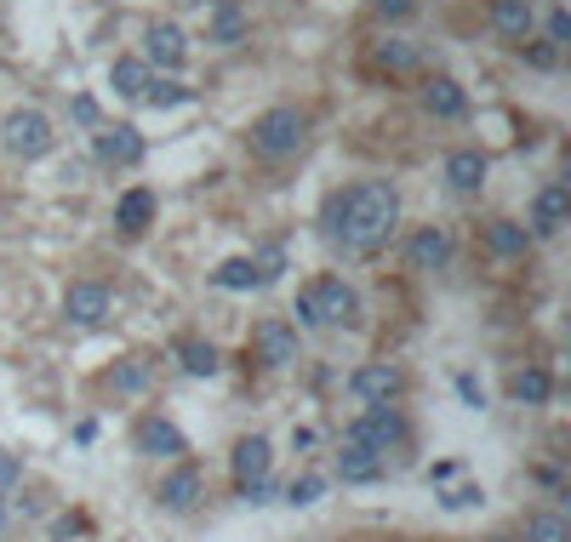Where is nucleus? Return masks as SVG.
Instances as JSON below:
<instances>
[{
  "label": "nucleus",
  "mask_w": 571,
  "mask_h": 542,
  "mask_svg": "<svg viewBox=\"0 0 571 542\" xmlns=\"http://www.w3.org/2000/svg\"><path fill=\"white\" fill-rule=\"evenodd\" d=\"M201 491H206V474H201V468H189V462H178V468L160 480L155 503H160L166 514H189L194 503H201Z\"/></svg>",
  "instance_id": "9d476101"
},
{
  "label": "nucleus",
  "mask_w": 571,
  "mask_h": 542,
  "mask_svg": "<svg viewBox=\"0 0 571 542\" xmlns=\"http://www.w3.org/2000/svg\"><path fill=\"white\" fill-rule=\"evenodd\" d=\"M406 434H412V429H406V417L394 411V406H366L343 439H355V446H371V451L389 457L394 446H406Z\"/></svg>",
  "instance_id": "39448f33"
},
{
  "label": "nucleus",
  "mask_w": 571,
  "mask_h": 542,
  "mask_svg": "<svg viewBox=\"0 0 571 542\" xmlns=\"http://www.w3.org/2000/svg\"><path fill=\"white\" fill-rule=\"evenodd\" d=\"M189 97H194V92H189L183 81H171V75L160 81V75H155V81L143 86V97H138V104H148V109H178V104H189Z\"/></svg>",
  "instance_id": "bb28decb"
},
{
  "label": "nucleus",
  "mask_w": 571,
  "mask_h": 542,
  "mask_svg": "<svg viewBox=\"0 0 571 542\" xmlns=\"http://www.w3.org/2000/svg\"><path fill=\"white\" fill-rule=\"evenodd\" d=\"M0 526H7V508H0Z\"/></svg>",
  "instance_id": "79ce46f5"
},
{
  "label": "nucleus",
  "mask_w": 571,
  "mask_h": 542,
  "mask_svg": "<svg viewBox=\"0 0 571 542\" xmlns=\"http://www.w3.org/2000/svg\"><path fill=\"white\" fill-rule=\"evenodd\" d=\"M480 503H486V491H480V485H445V491H440V508H452V514L480 508Z\"/></svg>",
  "instance_id": "473e14b6"
},
{
  "label": "nucleus",
  "mask_w": 571,
  "mask_h": 542,
  "mask_svg": "<svg viewBox=\"0 0 571 542\" xmlns=\"http://www.w3.org/2000/svg\"><path fill=\"white\" fill-rule=\"evenodd\" d=\"M543 40L560 46V52L571 46V12H566V7H555V12H549V23H543Z\"/></svg>",
  "instance_id": "72a5a7b5"
},
{
  "label": "nucleus",
  "mask_w": 571,
  "mask_h": 542,
  "mask_svg": "<svg viewBox=\"0 0 571 542\" xmlns=\"http://www.w3.org/2000/svg\"><path fill=\"white\" fill-rule=\"evenodd\" d=\"M246 35V12L235 7V0H217V7H212V40L217 46H235Z\"/></svg>",
  "instance_id": "a878e982"
},
{
  "label": "nucleus",
  "mask_w": 571,
  "mask_h": 542,
  "mask_svg": "<svg viewBox=\"0 0 571 542\" xmlns=\"http://www.w3.org/2000/svg\"><path fill=\"white\" fill-rule=\"evenodd\" d=\"M115 224H120V234H143L148 224H155V189H127V194H120Z\"/></svg>",
  "instance_id": "412c9836"
},
{
  "label": "nucleus",
  "mask_w": 571,
  "mask_h": 542,
  "mask_svg": "<svg viewBox=\"0 0 571 542\" xmlns=\"http://www.w3.org/2000/svg\"><path fill=\"white\" fill-rule=\"evenodd\" d=\"M229 468H235V485L269 480V468H275V446H269L263 434H246L240 446H235V457H229Z\"/></svg>",
  "instance_id": "f3484780"
},
{
  "label": "nucleus",
  "mask_w": 571,
  "mask_h": 542,
  "mask_svg": "<svg viewBox=\"0 0 571 542\" xmlns=\"http://www.w3.org/2000/svg\"><path fill=\"white\" fill-rule=\"evenodd\" d=\"M491 29H498V40L509 46H526L532 29H537V12H532V0H491Z\"/></svg>",
  "instance_id": "ddd939ff"
},
{
  "label": "nucleus",
  "mask_w": 571,
  "mask_h": 542,
  "mask_svg": "<svg viewBox=\"0 0 571 542\" xmlns=\"http://www.w3.org/2000/svg\"><path fill=\"white\" fill-rule=\"evenodd\" d=\"M452 474H457L452 462H435V468H429V485H445V480H452Z\"/></svg>",
  "instance_id": "a19ab883"
},
{
  "label": "nucleus",
  "mask_w": 571,
  "mask_h": 542,
  "mask_svg": "<svg viewBox=\"0 0 571 542\" xmlns=\"http://www.w3.org/2000/svg\"><path fill=\"white\" fill-rule=\"evenodd\" d=\"M252 349H258L263 365H292L297 360V326L292 320H263L252 332Z\"/></svg>",
  "instance_id": "2eb2a0df"
},
{
  "label": "nucleus",
  "mask_w": 571,
  "mask_h": 542,
  "mask_svg": "<svg viewBox=\"0 0 571 542\" xmlns=\"http://www.w3.org/2000/svg\"><path fill=\"white\" fill-rule=\"evenodd\" d=\"M92 155L104 166H138L143 160V132L127 127V120H115V127H97L92 132Z\"/></svg>",
  "instance_id": "6e6552de"
},
{
  "label": "nucleus",
  "mask_w": 571,
  "mask_h": 542,
  "mask_svg": "<svg viewBox=\"0 0 571 542\" xmlns=\"http://www.w3.org/2000/svg\"><path fill=\"white\" fill-rule=\"evenodd\" d=\"M383 474H389V457H383V451L343 439V451H337V480H343V485H371V480H383Z\"/></svg>",
  "instance_id": "f8f14e48"
},
{
  "label": "nucleus",
  "mask_w": 571,
  "mask_h": 542,
  "mask_svg": "<svg viewBox=\"0 0 571 542\" xmlns=\"http://www.w3.org/2000/svg\"><path fill=\"white\" fill-rule=\"evenodd\" d=\"M486 178H491V160L480 149H452L445 155V183H452L457 194H480Z\"/></svg>",
  "instance_id": "dca6fc26"
},
{
  "label": "nucleus",
  "mask_w": 571,
  "mask_h": 542,
  "mask_svg": "<svg viewBox=\"0 0 571 542\" xmlns=\"http://www.w3.org/2000/svg\"><path fill=\"white\" fill-rule=\"evenodd\" d=\"M178 365H183L189 377H217L223 354L212 349V342H201V337H183V342H178Z\"/></svg>",
  "instance_id": "b1692460"
},
{
  "label": "nucleus",
  "mask_w": 571,
  "mask_h": 542,
  "mask_svg": "<svg viewBox=\"0 0 571 542\" xmlns=\"http://www.w3.org/2000/svg\"><path fill=\"white\" fill-rule=\"evenodd\" d=\"M424 109H429L435 120H463V115H468V92H463L452 75H435V81L424 86Z\"/></svg>",
  "instance_id": "6ab92c4d"
},
{
  "label": "nucleus",
  "mask_w": 571,
  "mask_h": 542,
  "mask_svg": "<svg viewBox=\"0 0 571 542\" xmlns=\"http://www.w3.org/2000/svg\"><path fill=\"white\" fill-rule=\"evenodd\" d=\"M304 137H309V120L297 115V109H286V104L263 109V115L252 120V149H258V155H269V160L297 155V149H304Z\"/></svg>",
  "instance_id": "20e7f679"
},
{
  "label": "nucleus",
  "mask_w": 571,
  "mask_h": 542,
  "mask_svg": "<svg viewBox=\"0 0 571 542\" xmlns=\"http://www.w3.org/2000/svg\"><path fill=\"white\" fill-rule=\"evenodd\" d=\"M566 224H571V189H566V183L537 189V201H532V229H526V234H560Z\"/></svg>",
  "instance_id": "4468645a"
},
{
  "label": "nucleus",
  "mask_w": 571,
  "mask_h": 542,
  "mask_svg": "<svg viewBox=\"0 0 571 542\" xmlns=\"http://www.w3.org/2000/svg\"><path fill=\"white\" fill-rule=\"evenodd\" d=\"M526 542H571V520L560 508H537L526 520Z\"/></svg>",
  "instance_id": "393cba45"
},
{
  "label": "nucleus",
  "mask_w": 571,
  "mask_h": 542,
  "mask_svg": "<svg viewBox=\"0 0 571 542\" xmlns=\"http://www.w3.org/2000/svg\"><path fill=\"white\" fill-rule=\"evenodd\" d=\"M394 224H401V194L389 183H349L326 206V234L349 252H378Z\"/></svg>",
  "instance_id": "f257e3e1"
},
{
  "label": "nucleus",
  "mask_w": 571,
  "mask_h": 542,
  "mask_svg": "<svg viewBox=\"0 0 571 542\" xmlns=\"http://www.w3.org/2000/svg\"><path fill=\"white\" fill-rule=\"evenodd\" d=\"M240 503H252V508L275 503V480H246V485H240Z\"/></svg>",
  "instance_id": "c9c22d12"
},
{
  "label": "nucleus",
  "mask_w": 571,
  "mask_h": 542,
  "mask_svg": "<svg viewBox=\"0 0 571 542\" xmlns=\"http://www.w3.org/2000/svg\"><path fill=\"white\" fill-rule=\"evenodd\" d=\"M143 383H148V360H138V354L120 360L115 372H109V388H115V394H138Z\"/></svg>",
  "instance_id": "c756f323"
},
{
  "label": "nucleus",
  "mask_w": 571,
  "mask_h": 542,
  "mask_svg": "<svg viewBox=\"0 0 571 542\" xmlns=\"http://www.w3.org/2000/svg\"><path fill=\"white\" fill-rule=\"evenodd\" d=\"M406 263L412 268H429V275H435V268H445V263H452V234H445V229H417L412 240H406Z\"/></svg>",
  "instance_id": "a211bd4d"
},
{
  "label": "nucleus",
  "mask_w": 571,
  "mask_h": 542,
  "mask_svg": "<svg viewBox=\"0 0 571 542\" xmlns=\"http://www.w3.org/2000/svg\"><path fill=\"white\" fill-rule=\"evenodd\" d=\"M69 115L81 120V127H92V132H97V104H92V97H69Z\"/></svg>",
  "instance_id": "ea45409f"
},
{
  "label": "nucleus",
  "mask_w": 571,
  "mask_h": 542,
  "mask_svg": "<svg viewBox=\"0 0 571 542\" xmlns=\"http://www.w3.org/2000/svg\"><path fill=\"white\" fill-rule=\"evenodd\" d=\"M212 280H217L223 291H252V286H258V268H252V257H223Z\"/></svg>",
  "instance_id": "cd10ccee"
},
{
  "label": "nucleus",
  "mask_w": 571,
  "mask_h": 542,
  "mask_svg": "<svg viewBox=\"0 0 571 542\" xmlns=\"http://www.w3.org/2000/svg\"><path fill=\"white\" fill-rule=\"evenodd\" d=\"M23 480V462H17V451H0V497Z\"/></svg>",
  "instance_id": "58836bf2"
},
{
  "label": "nucleus",
  "mask_w": 571,
  "mask_h": 542,
  "mask_svg": "<svg viewBox=\"0 0 571 542\" xmlns=\"http://www.w3.org/2000/svg\"><path fill=\"white\" fill-rule=\"evenodd\" d=\"M371 58H378V69H394V75L417 63V52H412L406 40H383V46H378V52H371Z\"/></svg>",
  "instance_id": "2f4dec72"
},
{
  "label": "nucleus",
  "mask_w": 571,
  "mask_h": 542,
  "mask_svg": "<svg viewBox=\"0 0 571 542\" xmlns=\"http://www.w3.org/2000/svg\"><path fill=\"white\" fill-rule=\"evenodd\" d=\"M401 388H406V372L389 360H366L349 372V394L360 406H389V400H401Z\"/></svg>",
  "instance_id": "423d86ee"
},
{
  "label": "nucleus",
  "mask_w": 571,
  "mask_h": 542,
  "mask_svg": "<svg viewBox=\"0 0 571 542\" xmlns=\"http://www.w3.org/2000/svg\"><path fill=\"white\" fill-rule=\"evenodd\" d=\"M201 7H217V0H201Z\"/></svg>",
  "instance_id": "37998d69"
},
{
  "label": "nucleus",
  "mask_w": 571,
  "mask_h": 542,
  "mask_svg": "<svg viewBox=\"0 0 571 542\" xmlns=\"http://www.w3.org/2000/svg\"><path fill=\"white\" fill-rule=\"evenodd\" d=\"M132 446H138L143 457H183L189 439H183L178 423H166V417H143V423L132 429Z\"/></svg>",
  "instance_id": "9b49d317"
},
{
  "label": "nucleus",
  "mask_w": 571,
  "mask_h": 542,
  "mask_svg": "<svg viewBox=\"0 0 571 542\" xmlns=\"http://www.w3.org/2000/svg\"><path fill=\"white\" fill-rule=\"evenodd\" d=\"M104 314H109V286L104 280H69V291H63L69 326H104Z\"/></svg>",
  "instance_id": "0eeeda50"
},
{
  "label": "nucleus",
  "mask_w": 571,
  "mask_h": 542,
  "mask_svg": "<svg viewBox=\"0 0 571 542\" xmlns=\"http://www.w3.org/2000/svg\"><path fill=\"white\" fill-rule=\"evenodd\" d=\"M486 245L498 257H526L532 234H526V224H509V217H498V224H486Z\"/></svg>",
  "instance_id": "5701e85b"
},
{
  "label": "nucleus",
  "mask_w": 571,
  "mask_h": 542,
  "mask_svg": "<svg viewBox=\"0 0 571 542\" xmlns=\"http://www.w3.org/2000/svg\"><path fill=\"white\" fill-rule=\"evenodd\" d=\"M252 268H258V286H275L286 275V245H263V252L252 257Z\"/></svg>",
  "instance_id": "7c9ffc66"
},
{
  "label": "nucleus",
  "mask_w": 571,
  "mask_h": 542,
  "mask_svg": "<svg viewBox=\"0 0 571 542\" xmlns=\"http://www.w3.org/2000/svg\"><path fill=\"white\" fill-rule=\"evenodd\" d=\"M148 81H155V69H148L143 58H115V63H109V86H115L120 97H132V104L143 97Z\"/></svg>",
  "instance_id": "4be33fe9"
},
{
  "label": "nucleus",
  "mask_w": 571,
  "mask_h": 542,
  "mask_svg": "<svg viewBox=\"0 0 571 542\" xmlns=\"http://www.w3.org/2000/svg\"><path fill=\"white\" fill-rule=\"evenodd\" d=\"M509 400L514 406H549L555 400V377L543 372V365H520V372H509Z\"/></svg>",
  "instance_id": "aec40b11"
},
{
  "label": "nucleus",
  "mask_w": 571,
  "mask_h": 542,
  "mask_svg": "<svg viewBox=\"0 0 571 542\" xmlns=\"http://www.w3.org/2000/svg\"><path fill=\"white\" fill-rule=\"evenodd\" d=\"M320 497H326V474H297V480L286 485L281 503H292V508H314Z\"/></svg>",
  "instance_id": "c85d7f7f"
},
{
  "label": "nucleus",
  "mask_w": 571,
  "mask_h": 542,
  "mask_svg": "<svg viewBox=\"0 0 571 542\" xmlns=\"http://www.w3.org/2000/svg\"><path fill=\"white\" fill-rule=\"evenodd\" d=\"M520 52H526L532 69H560V46H549V40H526Z\"/></svg>",
  "instance_id": "f704fd0d"
},
{
  "label": "nucleus",
  "mask_w": 571,
  "mask_h": 542,
  "mask_svg": "<svg viewBox=\"0 0 571 542\" xmlns=\"http://www.w3.org/2000/svg\"><path fill=\"white\" fill-rule=\"evenodd\" d=\"M148 69H166V75H178V69L189 63V35L178 29V23H148Z\"/></svg>",
  "instance_id": "1a4fd4ad"
},
{
  "label": "nucleus",
  "mask_w": 571,
  "mask_h": 542,
  "mask_svg": "<svg viewBox=\"0 0 571 542\" xmlns=\"http://www.w3.org/2000/svg\"><path fill=\"white\" fill-rule=\"evenodd\" d=\"M371 12L389 17V23H406V17L417 12V0H371Z\"/></svg>",
  "instance_id": "e433bc0d"
},
{
  "label": "nucleus",
  "mask_w": 571,
  "mask_h": 542,
  "mask_svg": "<svg viewBox=\"0 0 571 542\" xmlns=\"http://www.w3.org/2000/svg\"><path fill=\"white\" fill-rule=\"evenodd\" d=\"M457 394H463V406H468V411H486V388L468 377V372H457Z\"/></svg>",
  "instance_id": "4c0bfd02"
},
{
  "label": "nucleus",
  "mask_w": 571,
  "mask_h": 542,
  "mask_svg": "<svg viewBox=\"0 0 571 542\" xmlns=\"http://www.w3.org/2000/svg\"><path fill=\"white\" fill-rule=\"evenodd\" d=\"M0 149H7L12 160H46L52 155L58 132H52V120H46V109H35V104L12 109L7 120H0Z\"/></svg>",
  "instance_id": "7ed1b4c3"
},
{
  "label": "nucleus",
  "mask_w": 571,
  "mask_h": 542,
  "mask_svg": "<svg viewBox=\"0 0 571 542\" xmlns=\"http://www.w3.org/2000/svg\"><path fill=\"white\" fill-rule=\"evenodd\" d=\"M292 314H297V326H355L360 320V291L343 275H320V280H309L304 291H297Z\"/></svg>",
  "instance_id": "f03ea898"
}]
</instances>
